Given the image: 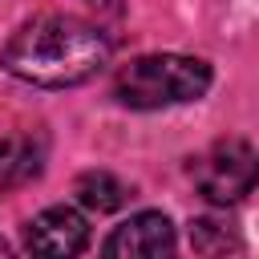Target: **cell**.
Listing matches in <instances>:
<instances>
[{
	"mask_svg": "<svg viewBox=\"0 0 259 259\" xmlns=\"http://www.w3.org/2000/svg\"><path fill=\"white\" fill-rule=\"evenodd\" d=\"M0 65L28 85L65 89V85L89 81L93 73H101L109 65V40L89 20L36 16L8 36Z\"/></svg>",
	"mask_w": 259,
	"mask_h": 259,
	"instance_id": "obj_1",
	"label": "cell"
},
{
	"mask_svg": "<svg viewBox=\"0 0 259 259\" xmlns=\"http://www.w3.org/2000/svg\"><path fill=\"white\" fill-rule=\"evenodd\" d=\"M206 89H210V65L198 57H178V53L138 57L113 81L117 101L130 109H162V105L198 101Z\"/></svg>",
	"mask_w": 259,
	"mask_h": 259,
	"instance_id": "obj_2",
	"label": "cell"
},
{
	"mask_svg": "<svg viewBox=\"0 0 259 259\" xmlns=\"http://www.w3.org/2000/svg\"><path fill=\"white\" fill-rule=\"evenodd\" d=\"M190 178H194V186L206 202L235 206L259 182V154L243 138H223L190 162Z\"/></svg>",
	"mask_w": 259,
	"mask_h": 259,
	"instance_id": "obj_3",
	"label": "cell"
},
{
	"mask_svg": "<svg viewBox=\"0 0 259 259\" xmlns=\"http://www.w3.org/2000/svg\"><path fill=\"white\" fill-rule=\"evenodd\" d=\"M174 223L162 210H142L134 219H125L121 227H113V235L105 239V255L113 259H158L174 251Z\"/></svg>",
	"mask_w": 259,
	"mask_h": 259,
	"instance_id": "obj_4",
	"label": "cell"
},
{
	"mask_svg": "<svg viewBox=\"0 0 259 259\" xmlns=\"http://www.w3.org/2000/svg\"><path fill=\"white\" fill-rule=\"evenodd\" d=\"M89 243V223L73 206H49L24 227V247L36 255H77Z\"/></svg>",
	"mask_w": 259,
	"mask_h": 259,
	"instance_id": "obj_5",
	"label": "cell"
},
{
	"mask_svg": "<svg viewBox=\"0 0 259 259\" xmlns=\"http://www.w3.org/2000/svg\"><path fill=\"white\" fill-rule=\"evenodd\" d=\"M45 134H8L0 138V194L28 186L45 170Z\"/></svg>",
	"mask_w": 259,
	"mask_h": 259,
	"instance_id": "obj_6",
	"label": "cell"
},
{
	"mask_svg": "<svg viewBox=\"0 0 259 259\" xmlns=\"http://www.w3.org/2000/svg\"><path fill=\"white\" fill-rule=\"evenodd\" d=\"M73 194H77V202L81 206H89V210H97V214H105V210H117L121 202H125V182L121 178H113L109 170H89V174H81L77 178V186H73Z\"/></svg>",
	"mask_w": 259,
	"mask_h": 259,
	"instance_id": "obj_7",
	"label": "cell"
},
{
	"mask_svg": "<svg viewBox=\"0 0 259 259\" xmlns=\"http://www.w3.org/2000/svg\"><path fill=\"white\" fill-rule=\"evenodd\" d=\"M190 243H194V251H202V255H223V251H243V243L235 239V235H227L219 223H210V219H198L194 227H190Z\"/></svg>",
	"mask_w": 259,
	"mask_h": 259,
	"instance_id": "obj_8",
	"label": "cell"
},
{
	"mask_svg": "<svg viewBox=\"0 0 259 259\" xmlns=\"http://www.w3.org/2000/svg\"><path fill=\"white\" fill-rule=\"evenodd\" d=\"M85 4L97 12H121V0H85Z\"/></svg>",
	"mask_w": 259,
	"mask_h": 259,
	"instance_id": "obj_9",
	"label": "cell"
},
{
	"mask_svg": "<svg viewBox=\"0 0 259 259\" xmlns=\"http://www.w3.org/2000/svg\"><path fill=\"white\" fill-rule=\"evenodd\" d=\"M0 255H8V243H4V239H0Z\"/></svg>",
	"mask_w": 259,
	"mask_h": 259,
	"instance_id": "obj_10",
	"label": "cell"
}]
</instances>
